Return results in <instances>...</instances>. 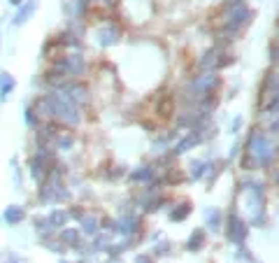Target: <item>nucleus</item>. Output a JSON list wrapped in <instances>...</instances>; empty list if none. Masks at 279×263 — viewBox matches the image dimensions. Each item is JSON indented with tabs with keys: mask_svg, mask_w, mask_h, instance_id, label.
<instances>
[{
	"mask_svg": "<svg viewBox=\"0 0 279 263\" xmlns=\"http://www.w3.org/2000/svg\"><path fill=\"white\" fill-rule=\"evenodd\" d=\"M35 10H38V3H35V0H28L26 5L17 12V17L12 19V23H14V26H21V23H26V19H30L35 14Z\"/></svg>",
	"mask_w": 279,
	"mask_h": 263,
	"instance_id": "obj_1",
	"label": "nucleus"
},
{
	"mask_svg": "<svg viewBox=\"0 0 279 263\" xmlns=\"http://www.w3.org/2000/svg\"><path fill=\"white\" fill-rule=\"evenodd\" d=\"M17 82H14V77L7 75V72H0V103H5L7 96L14 91Z\"/></svg>",
	"mask_w": 279,
	"mask_h": 263,
	"instance_id": "obj_2",
	"label": "nucleus"
},
{
	"mask_svg": "<svg viewBox=\"0 0 279 263\" xmlns=\"http://www.w3.org/2000/svg\"><path fill=\"white\" fill-rule=\"evenodd\" d=\"M23 217H26V212H23V208H19V205H10V208L5 210V221L10 226L21 224Z\"/></svg>",
	"mask_w": 279,
	"mask_h": 263,
	"instance_id": "obj_3",
	"label": "nucleus"
},
{
	"mask_svg": "<svg viewBox=\"0 0 279 263\" xmlns=\"http://www.w3.org/2000/svg\"><path fill=\"white\" fill-rule=\"evenodd\" d=\"M63 221H68V214L66 212H60V210H58V212H51L49 214V226H60Z\"/></svg>",
	"mask_w": 279,
	"mask_h": 263,
	"instance_id": "obj_4",
	"label": "nucleus"
},
{
	"mask_svg": "<svg viewBox=\"0 0 279 263\" xmlns=\"http://www.w3.org/2000/svg\"><path fill=\"white\" fill-rule=\"evenodd\" d=\"M60 238H63V242H77L79 236H77V230H63V236Z\"/></svg>",
	"mask_w": 279,
	"mask_h": 263,
	"instance_id": "obj_5",
	"label": "nucleus"
},
{
	"mask_svg": "<svg viewBox=\"0 0 279 263\" xmlns=\"http://www.w3.org/2000/svg\"><path fill=\"white\" fill-rule=\"evenodd\" d=\"M21 3H26V0H10V5H21Z\"/></svg>",
	"mask_w": 279,
	"mask_h": 263,
	"instance_id": "obj_6",
	"label": "nucleus"
},
{
	"mask_svg": "<svg viewBox=\"0 0 279 263\" xmlns=\"http://www.w3.org/2000/svg\"><path fill=\"white\" fill-rule=\"evenodd\" d=\"M7 263H19V261H14V258H12V261H7Z\"/></svg>",
	"mask_w": 279,
	"mask_h": 263,
	"instance_id": "obj_7",
	"label": "nucleus"
}]
</instances>
